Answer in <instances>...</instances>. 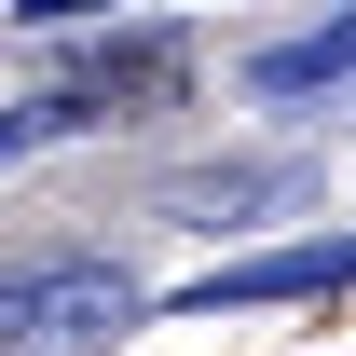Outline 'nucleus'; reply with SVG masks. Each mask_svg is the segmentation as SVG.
Returning a JSON list of instances; mask_svg holds the SVG:
<instances>
[{"instance_id": "f257e3e1", "label": "nucleus", "mask_w": 356, "mask_h": 356, "mask_svg": "<svg viewBox=\"0 0 356 356\" xmlns=\"http://www.w3.org/2000/svg\"><path fill=\"white\" fill-rule=\"evenodd\" d=\"M137 315H151V288H137L124 261H14L0 274V356L110 343V329H137Z\"/></svg>"}, {"instance_id": "f03ea898", "label": "nucleus", "mask_w": 356, "mask_h": 356, "mask_svg": "<svg viewBox=\"0 0 356 356\" xmlns=\"http://www.w3.org/2000/svg\"><path fill=\"white\" fill-rule=\"evenodd\" d=\"M302 288H356V233H329V247H261V261H220L206 288H192V315H220V302H302Z\"/></svg>"}, {"instance_id": "7ed1b4c3", "label": "nucleus", "mask_w": 356, "mask_h": 356, "mask_svg": "<svg viewBox=\"0 0 356 356\" xmlns=\"http://www.w3.org/2000/svg\"><path fill=\"white\" fill-rule=\"evenodd\" d=\"M178 69H192V55H178L165 28H137V42H83V83H69V96L110 124V96H178Z\"/></svg>"}, {"instance_id": "20e7f679", "label": "nucleus", "mask_w": 356, "mask_h": 356, "mask_svg": "<svg viewBox=\"0 0 356 356\" xmlns=\"http://www.w3.org/2000/svg\"><path fill=\"white\" fill-rule=\"evenodd\" d=\"M343 69H356V14H329V28H302V42H274L247 83H261V96H315V83H343Z\"/></svg>"}, {"instance_id": "39448f33", "label": "nucleus", "mask_w": 356, "mask_h": 356, "mask_svg": "<svg viewBox=\"0 0 356 356\" xmlns=\"http://www.w3.org/2000/svg\"><path fill=\"white\" fill-rule=\"evenodd\" d=\"M69 124H96L83 96H42V110H0V165H14V151H28V137H69Z\"/></svg>"}]
</instances>
